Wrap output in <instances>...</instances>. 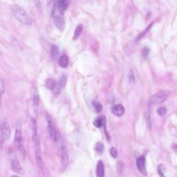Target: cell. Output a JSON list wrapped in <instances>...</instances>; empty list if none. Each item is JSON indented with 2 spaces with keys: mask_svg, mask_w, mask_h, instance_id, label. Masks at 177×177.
Wrapping results in <instances>:
<instances>
[{
  "mask_svg": "<svg viewBox=\"0 0 177 177\" xmlns=\"http://www.w3.org/2000/svg\"><path fill=\"white\" fill-rule=\"evenodd\" d=\"M83 29V25L82 24H79L77 25V27L75 28L73 39V40H76L82 33V31Z\"/></svg>",
  "mask_w": 177,
  "mask_h": 177,
  "instance_id": "cell-18",
  "label": "cell"
},
{
  "mask_svg": "<svg viewBox=\"0 0 177 177\" xmlns=\"http://www.w3.org/2000/svg\"><path fill=\"white\" fill-rule=\"evenodd\" d=\"M69 64V59L66 55H64L59 58V64L62 68L67 67Z\"/></svg>",
  "mask_w": 177,
  "mask_h": 177,
  "instance_id": "cell-17",
  "label": "cell"
},
{
  "mask_svg": "<svg viewBox=\"0 0 177 177\" xmlns=\"http://www.w3.org/2000/svg\"><path fill=\"white\" fill-rule=\"evenodd\" d=\"M67 81V78L66 77V75H62L59 79L58 85L57 86V91H56L57 94H59L64 89V88L66 86Z\"/></svg>",
  "mask_w": 177,
  "mask_h": 177,
  "instance_id": "cell-13",
  "label": "cell"
},
{
  "mask_svg": "<svg viewBox=\"0 0 177 177\" xmlns=\"http://www.w3.org/2000/svg\"><path fill=\"white\" fill-rule=\"evenodd\" d=\"M110 154L111 155L112 157H113V158H116L118 157V151L115 148L112 147L111 148V149L110 150Z\"/></svg>",
  "mask_w": 177,
  "mask_h": 177,
  "instance_id": "cell-29",
  "label": "cell"
},
{
  "mask_svg": "<svg viewBox=\"0 0 177 177\" xmlns=\"http://www.w3.org/2000/svg\"><path fill=\"white\" fill-rule=\"evenodd\" d=\"M137 165L139 171L144 176L147 175V172L145 168V157L143 155L139 157L137 159Z\"/></svg>",
  "mask_w": 177,
  "mask_h": 177,
  "instance_id": "cell-8",
  "label": "cell"
},
{
  "mask_svg": "<svg viewBox=\"0 0 177 177\" xmlns=\"http://www.w3.org/2000/svg\"><path fill=\"white\" fill-rule=\"evenodd\" d=\"M35 142V159H36V163L39 168L42 169L43 166L42 159L41 157V143L39 136H38Z\"/></svg>",
  "mask_w": 177,
  "mask_h": 177,
  "instance_id": "cell-6",
  "label": "cell"
},
{
  "mask_svg": "<svg viewBox=\"0 0 177 177\" xmlns=\"http://www.w3.org/2000/svg\"><path fill=\"white\" fill-rule=\"evenodd\" d=\"M165 170V168L163 166V165L161 164V165H159V166H158V173H159V175L160 177H165V175H164Z\"/></svg>",
  "mask_w": 177,
  "mask_h": 177,
  "instance_id": "cell-25",
  "label": "cell"
},
{
  "mask_svg": "<svg viewBox=\"0 0 177 177\" xmlns=\"http://www.w3.org/2000/svg\"><path fill=\"white\" fill-rule=\"evenodd\" d=\"M157 113L159 115L163 116L166 114L167 113V109L165 107H160L157 109Z\"/></svg>",
  "mask_w": 177,
  "mask_h": 177,
  "instance_id": "cell-26",
  "label": "cell"
},
{
  "mask_svg": "<svg viewBox=\"0 0 177 177\" xmlns=\"http://www.w3.org/2000/svg\"><path fill=\"white\" fill-rule=\"evenodd\" d=\"M45 85L46 88L50 90H53L56 87V83L52 78H48L46 80Z\"/></svg>",
  "mask_w": 177,
  "mask_h": 177,
  "instance_id": "cell-16",
  "label": "cell"
},
{
  "mask_svg": "<svg viewBox=\"0 0 177 177\" xmlns=\"http://www.w3.org/2000/svg\"><path fill=\"white\" fill-rule=\"evenodd\" d=\"M167 98V95L164 92H160L152 96L148 102L149 105L159 104L164 102Z\"/></svg>",
  "mask_w": 177,
  "mask_h": 177,
  "instance_id": "cell-5",
  "label": "cell"
},
{
  "mask_svg": "<svg viewBox=\"0 0 177 177\" xmlns=\"http://www.w3.org/2000/svg\"><path fill=\"white\" fill-rule=\"evenodd\" d=\"M116 168H117L118 172L119 173H122V172L123 171V168H124V165H123V162L121 161L118 162L117 163V164H116Z\"/></svg>",
  "mask_w": 177,
  "mask_h": 177,
  "instance_id": "cell-27",
  "label": "cell"
},
{
  "mask_svg": "<svg viewBox=\"0 0 177 177\" xmlns=\"http://www.w3.org/2000/svg\"><path fill=\"white\" fill-rule=\"evenodd\" d=\"M11 177H19L17 176H16V175H14V176H12Z\"/></svg>",
  "mask_w": 177,
  "mask_h": 177,
  "instance_id": "cell-33",
  "label": "cell"
},
{
  "mask_svg": "<svg viewBox=\"0 0 177 177\" xmlns=\"http://www.w3.org/2000/svg\"><path fill=\"white\" fill-rule=\"evenodd\" d=\"M93 105L94 108L95 109V111L97 113H99L102 111V105L100 103L98 102L97 101L94 100L93 102Z\"/></svg>",
  "mask_w": 177,
  "mask_h": 177,
  "instance_id": "cell-21",
  "label": "cell"
},
{
  "mask_svg": "<svg viewBox=\"0 0 177 177\" xmlns=\"http://www.w3.org/2000/svg\"><path fill=\"white\" fill-rule=\"evenodd\" d=\"M52 17L55 27L59 31H63L66 27L65 19L63 13L59 11L58 7L55 8L54 11H53Z\"/></svg>",
  "mask_w": 177,
  "mask_h": 177,
  "instance_id": "cell-2",
  "label": "cell"
},
{
  "mask_svg": "<svg viewBox=\"0 0 177 177\" xmlns=\"http://www.w3.org/2000/svg\"><path fill=\"white\" fill-rule=\"evenodd\" d=\"M106 119L104 116H101L96 119L93 122V125L95 127L100 128L102 126H105Z\"/></svg>",
  "mask_w": 177,
  "mask_h": 177,
  "instance_id": "cell-15",
  "label": "cell"
},
{
  "mask_svg": "<svg viewBox=\"0 0 177 177\" xmlns=\"http://www.w3.org/2000/svg\"><path fill=\"white\" fill-rule=\"evenodd\" d=\"M11 134V129L8 123L3 122L1 126V145L2 147L3 143Z\"/></svg>",
  "mask_w": 177,
  "mask_h": 177,
  "instance_id": "cell-4",
  "label": "cell"
},
{
  "mask_svg": "<svg viewBox=\"0 0 177 177\" xmlns=\"http://www.w3.org/2000/svg\"><path fill=\"white\" fill-rule=\"evenodd\" d=\"M18 148L19 154L21 155V157L23 159H25V151L23 143L21 144L20 145H18Z\"/></svg>",
  "mask_w": 177,
  "mask_h": 177,
  "instance_id": "cell-23",
  "label": "cell"
},
{
  "mask_svg": "<svg viewBox=\"0 0 177 177\" xmlns=\"http://www.w3.org/2000/svg\"><path fill=\"white\" fill-rule=\"evenodd\" d=\"M96 177H105V166L101 160L98 162L96 166Z\"/></svg>",
  "mask_w": 177,
  "mask_h": 177,
  "instance_id": "cell-10",
  "label": "cell"
},
{
  "mask_svg": "<svg viewBox=\"0 0 177 177\" xmlns=\"http://www.w3.org/2000/svg\"><path fill=\"white\" fill-rule=\"evenodd\" d=\"M0 91H1V94L2 95L3 93H4L5 90V82L3 80H1V82H0Z\"/></svg>",
  "mask_w": 177,
  "mask_h": 177,
  "instance_id": "cell-30",
  "label": "cell"
},
{
  "mask_svg": "<svg viewBox=\"0 0 177 177\" xmlns=\"http://www.w3.org/2000/svg\"><path fill=\"white\" fill-rule=\"evenodd\" d=\"M149 53V49L148 48H146L143 50V57H147Z\"/></svg>",
  "mask_w": 177,
  "mask_h": 177,
  "instance_id": "cell-32",
  "label": "cell"
},
{
  "mask_svg": "<svg viewBox=\"0 0 177 177\" xmlns=\"http://www.w3.org/2000/svg\"><path fill=\"white\" fill-rule=\"evenodd\" d=\"M60 151L61 155L62 170H65L67 168L69 164V157L66 145L61 142L60 143Z\"/></svg>",
  "mask_w": 177,
  "mask_h": 177,
  "instance_id": "cell-3",
  "label": "cell"
},
{
  "mask_svg": "<svg viewBox=\"0 0 177 177\" xmlns=\"http://www.w3.org/2000/svg\"><path fill=\"white\" fill-rule=\"evenodd\" d=\"M69 3V0H58L57 7L59 11L64 13L68 9Z\"/></svg>",
  "mask_w": 177,
  "mask_h": 177,
  "instance_id": "cell-14",
  "label": "cell"
},
{
  "mask_svg": "<svg viewBox=\"0 0 177 177\" xmlns=\"http://www.w3.org/2000/svg\"><path fill=\"white\" fill-rule=\"evenodd\" d=\"M59 48L56 46H52L51 49V55L52 57H56L59 54Z\"/></svg>",
  "mask_w": 177,
  "mask_h": 177,
  "instance_id": "cell-24",
  "label": "cell"
},
{
  "mask_svg": "<svg viewBox=\"0 0 177 177\" xmlns=\"http://www.w3.org/2000/svg\"><path fill=\"white\" fill-rule=\"evenodd\" d=\"M33 103L35 107H38L40 104V96L36 91H34L33 94Z\"/></svg>",
  "mask_w": 177,
  "mask_h": 177,
  "instance_id": "cell-22",
  "label": "cell"
},
{
  "mask_svg": "<svg viewBox=\"0 0 177 177\" xmlns=\"http://www.w3.org/2000/svg\"><path fill=\"white\" fill-rule=\"evenodd\" d=\"M112 112L116 116L121 117L125 113V108L122 105H116L112 109Z\"/></svg>",
  "mask_w": 177,
  "mask_h": 177,
  "instance_id": "cell-12",
  "label": "cell"
},
{
  "mask_svg": "<svg viewBox=\"0 0 177 177\" xmlns=\"http://www.w3.org/2000/svg\"><path fill=\"white\" fill-rule=\"evenodd\" d=\"M11 168L15 173L23 175L25 172L23 170V168L21 167L19 162L17 159H14L11 164Z\"/></svg>",
  "mask_w": 177,
  "mask_h": 177,
  "instance_id": "cell-11",
  "label": "cell"
},
{
  "mask_svg": "<svg viewBox=\"0 0 177 177\" xmlns=\"http://www.w3.org/2000/svg\"><path fill=\"white\" fill-rule=\"evenodd\" d=\"M105 146L101 142H97L95 145V150L98 153H102L104 151Z\"/></svg>",
  "mask_w": 177,
  "mask_h": 177,
  "instance_id": "cell-20",
  "label": "cell"
},
{
  "mask_svg": "<svg viewBox=\"0 0 177 177\" xmlns=\"http://www.w3.org/2000/svg\"><path fill=\"white\" fill-rule=\"evenodd\" d=\"M47 132L50 138L52 139L53 140H57V132L52 121L49 120L48 121Z\"/></svg>",
  "mask_w": 177,
  "mask_h": 177,
  "instance_id": "cell-9",
  "label": "cell"
},
{
  "mask_svg": "<svg viewBox=\"0 0 177 177\" xmlns=\"http://www.w3.org/2000/svg\"><path fill=\"white\" fill-rule=\"evenodd\" d=\"M153 23L152 22L150 24V25L148 26V27H147L146 29H145V30L143 31L142 33H141L139 36L138 37V39H141V37H144V35H145V34H147V33H148L149 32V31L150 30V29L151 28V27H152V25H153Z\"/></svg>",
  "mask_w": 177,
  "mask_h": 177,
  "instance_id": "cell-28",
  "label": "cell"
},
{
  "mask_svg": "<svg viewBox=\"0 0 177 177\" xmlns=\"http://www.w3.org/2000/svg\"><path fill=\"white\" fill-rule=\"evenodd\" d=\"M32 139L33 140L35 141L38 136V128H37L36 120L34 119H32Z\"/></svg>",
  "mask_w": 177,
  "mask_h": 177,
  "instance_id": "cell-19",
  "label": "cell"
},
{
  "mask_svg": "<svg viewBox=\"0 0 177 177\" xmlns=\"http://www.w3.org/2000/svg\"><path fill=\"white\" fill-rule=\"evenodd\" d=\"M128 77H129V80H130V82L131 83L132 82H134V81H135V77H134V73H133V72L132 71V72H130Z\"/></svg>",
  "mask_w": 177,
  "mask_h": 177,
  "instance_id": "cell-31",
  "label": "cell"
},
{
  "mask_svg": "<svg viewBox=\"0 0 177 177\" xmlns=\"http://www.w3.org/2000/svg\"><path fill=\"white\" fill-rule=\"evenodd\" d=\"M14 142L16 145H17V147L23 143V140H22L21 123L20 121H17V122H16V132H15Z\"/></svg>",
  "mask_w": 177,
  "mask_h": 177,
  "instance_id": "cell-7",
  "label": "cell"
},
{
  "mask_svg": "<svg viewBox=\"0 0 177 177\" xmlns=\"http://www.w3.org/2000/svg\"><path fill=\"white\" fill-rule=\"evenodd\" d=\"M9 10L14 17L23 25L28 26L32 25L31 19L23 7L18 5L13 4L10 5Z\"/></svg>",
  "mask_w": 177,
  "mask_h": 177,
  "instance_id": "cell-1",
  "label": "cell"
}]
</instances>
